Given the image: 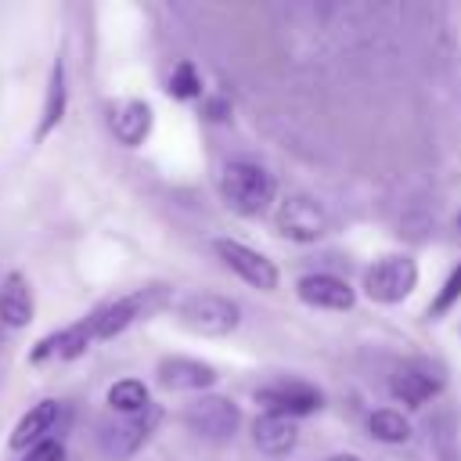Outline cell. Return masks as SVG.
Instances as JSON below:
<instances>
[{"mask_svg":"<svg viewBox=\"0 0 461 461\" xmlns=\"http://www.w3.org/2000/svg\"><path fill=\"white\" fill-rule=\"evenodd\" d=\"M36 313V299H32V285L25 274L11 270L4 281H0V321L7 328H25Z\"/></svg>","mask_w":461,"mask_h":461,"instance_id":"13","label":"cell"},{"mask_svg":"<svg viewBox=\"0 0 461 461\" xmlns=\"http://www.w3.org/2000/svg\"><path fill=\"white\" fill-rule=\"evenodd\" d=\"M155 375L166 389H176V393H198L220 378L212 364H202L194 357H166V360H158Z\"/></svg>","mask_w":461,"mask_h":461,"instance_id":"10","label":"cell"},{"mask_svg":"<svg viewBox=\"0 0 461 461\" xmlns=\"http://www.w3.org/2000/svg\"><path fill=\"white\" fill-rule=\"evenodd\" d=\"M429 432H432V447L439 454V461H461V450H457V421L450 411L436 414L429 421Z\"/></svg>","mask_w":461,"mask_h":461,"instance_id":"20","label":"cell"},{"mask_svg":"<svg viewBox=\"0 0 461 461\" xmlns=\"http://www.w3.org/2000/svg\"><path fill=\"white\" fill-rule=\"evenodd\" d=\"M169 94L180 97V101H191V97L202 94V79H198V72H194L191 61H180V65L173 68V76H169Z\"/></svg>","mask_w":461,"mask_h":461,"instance_id":"21","label":"cell"},{"mask_svg":"<svg viewBox=\"0 0 461 461\" xmlns=\"http://www.w3.org/2000/svg\"><path fill=\"white\" fill-rule=\"evenodd\" d=\"M65 108H68V86H65V65H61V58H58V61L50 65V79H47V97H43L36 140H43L47 133H54V126L65 119Z\"/></svg>","mask_w":461,"mask_h":461,"instance_id":"17","label":"cell"},{"mask_svg":"<svg viewBox=\"0 0 461 461\" xmlns=\"http://www.w3.org/2000/svg\"><path fill=\"white\" fill-rule=\"evenodd\" d=\"M166 299H169V288L166 285H148V288H137V292H130V295H122V299L94 310L90 313L94 339H112V335L126 331L133 321H140V317L155 313L158 306H166Z\"/></svg>","mask_w":461,"mask_h":461,"instance_id":"2","label":"cell"},{"mask_svg":"<svg viewBox=\"0 0 461 461\" xmlns=\"http://www.w3.org/2000/svg\"><path fill=\"white\" fill-rule=\"evenodd\" d=\"M367 429H371V436L382 439V443H407V439H411V425H407V418H403L400 411H393V407L375 411L371 421H367Z\"/></svg>","mask_w":461,"mask_h":461,"instance_id":"19","label":"cell"},{"mask_svg":"<svg viewBox=\"0 0 461 461\" xmlns=\"http://www.w3.org/2000/svg\"><path fill=\"white\" fill-rule=\"evenodd\" d=\"M176 321L198 335H230L241 321V310L234 299H223L212 292H194L176 303Z\"/></svg>","mask_w":461,"mask_h":461,"instance_id":"3","label":"cell"},{"mask_svg":"<svg viewBox=\"0 0 461 461\" xmlns=\"http://www.w3.org/2000/svg\"><path fill=\"white\" fill-rule=\"evenodd\" d=\"M108 126H112L119 144L137 148L151 133V108L144 101H119L112 108V115H108Z\"/></svg>","mask_w":461,"mask_h":461,"instance_id":"14","label":"cell"},{"mask_svg":"<svg viewBox=\"0 0 461 461\" xmlns=\"http://www.w3.org/2000/svg\"><path fill=\"white\" fill-rule=\"evenodd\" d=\"M108 407L119 411L122 418L144 414V411L151 407V400H148V385L137 382V378H119V382L108 389Z\"/></svg>","mask_w":461,"mask_h":461,"instance_id":"18","label":"cell"},{"mask_svg":"<svg viewBox=\"0 0 461 461\" xmlns=\"http://www.w3.org/2000/svg\"><path fill=\"white\" fill-rule=\"evenodd\" d=\"M256 403L267 414L299 418V414H313L321 407V393L313 385H306V382H274V385L256 389Z\"/></svg>","mask_w":461,"mask_h":461,"instance_id":"9","label":"cell"},{"mask_svg":"<svg viewBox=\"0 0 461 461\" xmlns=\"http://www.w3.org/2000/svg\"><path fill=\"white\" fill-rule=\"evenodd\" d=\"M184 421H187L191 432H198L205 439H227V436L238 432L241 411L227 396H198L194 403H187Z\"/></svg>","mask_w":461,"mask_h":461,"instance_id":"5","label":"cell"},{"mask_svg":"<svg viewBox=\"0 0 461 461\" xmlns=\"http://www.w3.org/2000/svg\"><path fill=\"white\" fill-rule=\"evenodd\" d=\"M328 461H360L357 454H335V457H328Z\"/></svg>","mask_w":461,"mask_h":461,"instance_id":"24","label":"cell"},{"mask_svg":"<svg viewBox=\"0 0 461 461\" xmlns=\"http://www.w3.org/2000/svg\"><path fill=\"white\" fill-rule=\"evenodd\" d=\"M295 292L306 306H317V310H349L357 299L353 288L335 274H303L295 281Z\"/></svg>","mask_w":461,"mask_h":461,"instance_id":"11","label":"cell"},{"mask_svg":"<svg viewBox=\"0 0 461 461\" xmlns=\"http://www.w3.org/2000/svg\"><path fill=\"white\" fill-rule=\"evenodd\" d=\"M457 227H461V216H457Z\"/></svg>","mask_w":461,"mask_h":461,"instance_id":"25","label":"cell"},{"mask_svg":"<svg viewBox=\"0 0 461 461\" xmlns=\"http://www.w3.org/2000/svg\"><path fill=\"white\" fill-rule=\"evenodd\" d=\"M252 439H256V447H259L263 454H270V457H281V454H288V450L295 447V439H299V429L292 425V418L259 414V418L252 421Z\"/></svg>","mask_w":461,"mask_h":461,"instance_id":"16","label":"cell"},{"mask_svg":"<svg viewBox=\"0 0 461 461\" xmlns=\"http://www.w3.org/2000/svg\"><path fill=\"white\" fill-rule=\"evenodd\" d=\"M418 285V263L411 256H385L364 274V292L375 303H400Z\"/></svg>","mask_w":461,"mask_h":461,"instance_id":"4","label":"cell"},{"mask_svg":"<svg viewBox=\"0 0 461 461\" xmlns=\"http://www.w3.org/2000/svg\"><path fill=\"white\" fill-rule=\"evenodd\" d=\"M457 299H461V263H457V267L450 270V277L443 281L439 295H436V299L429 303V317H443V313H447V310H450V306H454Z\"/></svg>","mask_w":461,"mask_h":461,"instance_id":"22","label":"cell"},{"mask_svg":"<svg viewBox=\"0 0 461 461\" xmlns=\"http://www.w3.org/2000/svg\"><path fill=\"white\" fill-rule=\"evenodd\" d=\"M216 256L241 277V281H249V285H256V288H263V292H274L277 288V267L263 256V252H256V249H249V245H241V241H234V238H216Z\"/></svg>","mask_w":461,"mask_h":461,"instance_id":"7","label":"cell"},{"mask_svg":"<svg viewBox=\"0 0 461 461\" xmlns=\"http://www.w3.org/2000/svg\"><path fill=\"white\" fill-rule=\"evenodd\" d=\"M277 230L292 241H317L328 230V212L310 194H288L277 209Z\"/></svg>","mask_w":461,"mask_h":461,"instance_id":"6","label":"cell"},{"mask_svg":"<svg viewBox=\"0 0 461 461\" xmlns=\"http://www.w3.org/2000/svg\"><path fill=\"white\" fill-rule=\"evenodd\" d=\"M389 389H393L396 400H403L411 407H421L425 400H432L443 389V375L436 367H429V364H407V367H400L393 375Z\"/></svg>","mask_w":461,"mask_h":461,"instance_id":"12","label":"cell"},{"mask_svg":"<svg viewBox=\"0 0 461 461\" xmlns=\"http://www.w3.org/2000/svg\"><path fill=\"white\" fill-rule=\"evenodd\" d=\"M158 407H148L144 414H133V418H122V421H115V425H104L101 429V450L112 457V461H126L130 454H137L144 443H148V436H151V429L158 425Z\"/></svg>","mask_w":461,"mask_h":461,"instance_id":"8","label":"cell"},{"mask_svg":"<svg viewBox=\"0 0 461 461\" xmlns=\"http://www.w3.org/2000/svg\"><path fill=\"white\" fill-rule=\"evenodd\" d=\"M25 461H65V450H61V443H54V439H47V443H40V447H32V450L25 454Z\"/></svg>","mask_w":461,"mask_h":461,"instance_id":"23","label":"cell"},{"mask_svg":"<svg viewBox=\"0 0 461 461\" xmlns=\"http://www.w3.org/2000/svg\"><path fill=\"white\" fill-rule=\"evenodd\" d=\"M54 421H58V403H54V400L36 403V407L25 411L22 421L14 425L11 447H14V450H32V447L47 443V432H54Z\"/></svg>","mask_w":461,"mask_h":461,"instance_id":"15","label":"cell"},{"mask_svg":"<svg viewBox=\"0 0 461 461\" xmlns=\"http://www.w3.org/2000/svg\"><path fill=\"white\" fill-rule=\"evenodd\" d=\"M220 191L227 198V205L241 216H259L270 209L274 202V176L256 166V162H245V158H234L223 166L220 173Z\"/></svg>","mask_w":461,"mask_h":461,"instance_id":"1","label":"cell"}]
</instances>
